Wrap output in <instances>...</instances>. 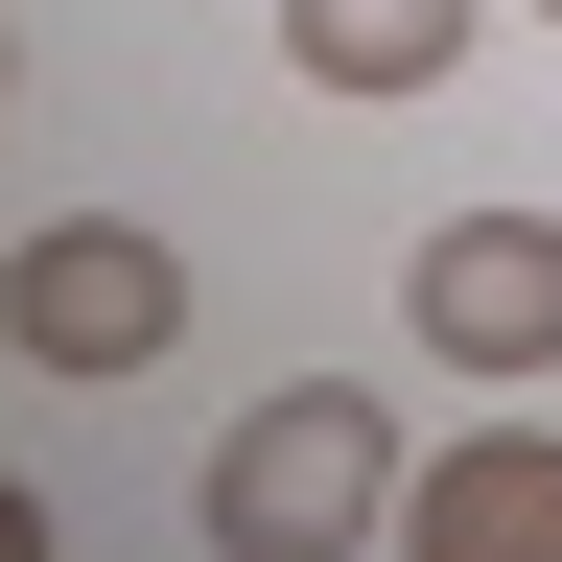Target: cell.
<instances>
[{"instance_id":"obj_6","label":"cell","mask_w":562,"mask_h":562,"mask_svg":"<svg viewBox=\"0 0 562 562\" xmlns=\"http://www.w3.org/2000/svg\"><path fill=\"white\" fill-rule=\"evenodd\" d=\"M24 539H47V516H24V492H0V562H24Z\"/></svg>"},{"instance_id":"obj_2","label":"cell","mask_w":562,"mask_h":562,"mask_svg":"<svg viewBox=\"0 0 562 562\" xmlns=\"http://www.w3.org/2000/svg\"><path fill=\"white\" fill-rule=\"evenodd\" d=\"M0 328H24L47 375H165L188 351V258L140 235V211H47V235L0 258Z\"/></svg>"},{"instance_id":"obj_4","label":"cell","mask_w":562,"mask_h":562,"mask_svg":"<svg viewBox=\"0 0 562 562\" xmlns=\"http://www.w3.org/2000/svg\"><path fill=\"white\" fill-rule=\"evenodd\" d=\"M398 539H446V562H539V539H562V446H446V469H398Z\"/></svg>"},{"instance_id":"obj_5","label":"cell","mask_w":562,"mask_h":562,"mask_svg":"<svg viewBox=\"0 0 562 562\" xmlns=\"http://www.w3.org/2000/svg\"><path fill=\"white\" fill-rule=\"evenodd\" d=\"M281 47H305L328 94H422V70L469 47V0H281Z\"/></svg>"},{"instance_id":"obj_3","label":"cell","mask_w":562,"mask_h":562,"mask_svg":"<svg viewBox=\"0 0 562 562\" xmlns=\"http://www.w3.org/2000/svg\"><path fill=\"white\" fill-rule=\"evenodd\" d=\"M398 305H422L446 375H562V211H446L398 258Z\"/></svg>"},{"instance_id":"obj_1","label":"cell","mask_w":562,"mask_h":562,"mask_svg":"<svg viewBox=\"0 0 562 562\" xmlns=\"http://www.w3.org/2000/svg\"><path fill=\"white\" fill-rule=\"evenodd\" d=\"M375 516H398L375 375H305V398H258L235 446H211V539H235V562H305V539H375Z\"/></svg>"}]
</instances>
